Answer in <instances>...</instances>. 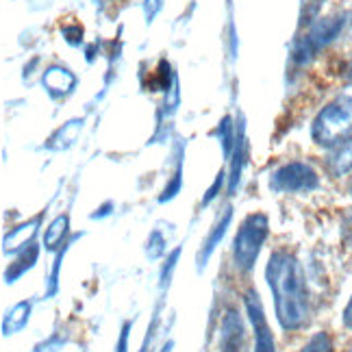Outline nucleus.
Masks as SVG:
<instances>
[{
  "instance_id": "1",
  "label": "nucleus",
  "mask_w": 352,
  "mask_h": 352,
  "mask_svg": "<svg viewBox=\"0 0 352 352\" xmlns=\"http://www.w3.org/2000/svg\"><path fill=\"white\" fill-rule=\"evenodd\" d=\"M267 287L274 296V311L280 329L296 333L311 320V296L307 274L298 256L289 250H274L265 267Z\"/></svg>"
},
{
  "instance_id": "2",
  "label": "nucleus",
  "mask_w": 352,
  "mask_h": 352,
  "mask_svg": "<svg viewBox=\"0 0 352 352\" xmlns=\"http://www.w3.org/2000/svg\"><path fill=\"white\" fill-rule=\"evenodd\" d=\"M270 235V220L265 213H250L237 228L233 239V265L237 272L248 274L254 270L263 243Z\"/></svg>"
},
{
  "instance_id": "3",
  "label": "nucleus",
  "mask_w": 352,
  "mask_h": 352,
  "mask_svg": "<svg viewBox=\"0 0 352 352\" xmlns=\"http://www.w3.org/2000/svg\"><path fill=\"white\" fill-rule=\"evenodd\" d=\"M352 135V96L331 100L311 124V140L318 146L331 148Z\"/></svg>"
},
{
  "instance_id": "4",
  "label": "nucleus",
  "mask_w": 352,
  "mask_h": 352,
  "mask_svg": "<svg viewBox=\"0 0 352 352\" xmlns=\"http://www.w3.org/2000/svg\"><path fill=\"white\" fill-rule=\"evenodd\" d=\"M344 26H346L344 13H337V16H329V18H320L318 22H314L302 37L296 39L294 50H292L294 63H298V65L311 63L324 48L331 46L335 39L342 35Z\"/></svg>"
},
{
  "instance_id": "5",
  "label": "nucleus",
  "mask_w": 352,
  "mask_h": 352,
  "mask_svg": "<svg viewBox=\"0 0 352 352\" xmlns=\"http://www.w3.org/2000/svg\"><path fill=\"white\" fill-rule=\"evenodd\" d=\"M320 187V174L305 161H289L270 176V189L276 194H309Z\"/></svg>"
},
{
  "instance_id": "6",
  "label": "nucleus",
  "mask_w": 352,
  "mask_h": 352,
  "mask_svg": "<svg viewBox=\"0 0 352 352\" xmlns=\"http://www.w3.org/2000/svg\"><path fill=\"white\" fill-rule=\"evenodd\" d=\"M243 305H246V314L252 327V335H254V350L252 352H276V342L272 329H270L265 311H263V302L256 289H248L243 294Z\"/></svg>"
},
{
  "instance_id": "7",
  "label": "nucleus",
  "mask_w": 352,
  "mask_h": 352,
  "mask_svg": "<svg viewBox=\"0 0 352 352\" xmlns=\"http://www.w3.org/2000/svg\"><path fill=\"white\" fill-rule=\"evenodd\" d=\"M218 352H248L246 324L235 309H226L220 320Z\"/></svg>"
},
{
  "instance_id": "8",
  "label": "nucleus",
  "mask_w": 352,
  "mask_h": 352,
  "mask_svg": "<svg viewBox=\"0 0 352 352\" xmlns=\"http://www.w3.org/2000/svg\"><path fill=\"white\" fill-rule=\"evenodd\" d=\"M231 222H233V207H226V209H222V213L218 215V218H215L213 228L209 231L207 239L202 241V246H200V250L196 254V267H198V272H202V270L207 267V263H209V259L213 256L215 248H218L220 243H222V239L226 237Z\"/></svg>"
},
{
  "instance_id": "9",
  "label": "nucleus",
  "mask_w": 352,
  "mask_h": 352,
  "mask_svg": "<svg viewBox=\"0 0 352 352\" xmlns=\"http://www.w3.org/2000/svg\"><path fill=\"white\" fill-rule=\"evenodd\" d=\"M39 226H42V213L35 215V218H31V220L22 222V224H18V226H13L3 239V252L5 254H9V252L18 254L26 246H31V243L35 241V235L39 233Z\"/></svg>"
},
{
  "instance_id": "10",
  "label": "nucleus",
  "mask_w": 352,
  "mask_h": 352,
  "mask_svg": "<svg viewBox=\"0 0 352 352\" xmlns=\"http://www.w3.org/2000/svg\"><path fill=\"white\" fill-rule=\"evenodd\" d=\"M324 166H327V172L333 179H344V176L352 172V135L329 148L327 164Z\"/></svg>"
},
{
  "instance_id": "11",
  "label": "nucleus",
  "mask_w": 352,
  "mask_h": 352,
  "mask_svg": "<svg viewBox=\"0 0 352 352\" xmlns=\"http://www.w3.org/2000/svg\"><path fill=\"white\" fill-rule=\"evenodd\" d=\"M37 259H39V246L33 241L31 246H26L24 250H20L16 254V259L7 265V270H5V283H7V285L18 283V278H22L26 272H29V270H33Z\"/></svg>"
},
{
  "instance_id": "12",
  "label": "nucleus",
  "mask_w": 352,
  "mask_h": 352,
  "mask_svg": "<svg viewBox=\"0 0 352 352\" xmlns=\"http://www.w3.org/2000/svg\"><path fill=\"white\" fill-rule=\"evenodd\" d=\"M44 85L52 94V96H63V94H70L76 85V76L61 65H52L44 72Z\"/></svg>"
},
{
  "instance_id": "13",
  "label": "nucleus",
  "mask_w": 352,
  "mask_h": 352,
  "mask_svg": "<svg viewBox=\"0 0 352 352\" xmlns=\"http://www.w3.org/2000/svg\"><path fill=\"white\" fill-rule=\"evenodd\" d=\"M33 314V302L31 300H20L18 305H13L7 316L3 318V335L11 337V335H18L20 331L26 329V324L31 320Z\"/></svg>"
},
{
  "instance_id": "14",
  "label": "nucleus",
  "mask_w": 352,
  "mask_h": 352,
  "mask_svg": "<svg viewBox=\"0 0 352 352\" xmlns=\"http://www.w3.org/2000/svg\"><path fill=\"white\" fill-rule=\"evenodd\" d=\"M246 157H248V146H246V138H243V129L239 126V131L235 135V146H233L231 176H228V196H235V192H237L243 166H246Z\"/></svg>"
},
{
  "instance_id": "15",
  "label": "nucleus",
  "mask_w": 352,
  "mask_h": 352,
  "mask_svg": "<svg viewBox=\"0 0 352 352\" xmlns=\"http://www.w3.org/2000/svg\"><path fill=\"white\" fill-rule=\"evenodd\" d=\"M67 235H70V218L65 213L57 215L44 231V248L50 252H59L67 243Z\"/></svg>"
},
{
  "instance_id": "16",
  "label": "nucleus",
  "mask_w": 352,
  "mask_h": 352,
  "mask_svg": "<svg viewBox=\"0 0 352 352\" xmlns=\"http://www.w3.org/2000/svg\"><path fill=\"white\" fill-rule=\"evenodd\" d=\"M80 129H83V122H80V120H70L67 124H63L55 135H52L46 146L50 148V151H63V148L72 146L76 142Z\"/></svg>"
},
{
  "instance_id": "17",
  "label": "nucleus",
  "mask_w": 352,
  "mask_h": 352,
  "mask_svg": "<svg viewBox=\"0 0 352 352\" xmlns=\"http://www.w3.org/2000/svg\"><path fill=\"white\" fill-rule=\"evenodd\" d=\"M78 235H74L70 241L65 243V246L55 254V263H52V272H50V276H48V287H46V298H52L57 292H59V274H61V263H63V256H65V252H67V246L76 239Z\"/></svg>"
},
{
  "instance_id": "18",
  "label": "nucleus",
  "mask_w": 352,
  "mask_h": 352,
  "mask_svg": "<svg viewBox=\"0 0 352 352\" xmlns=\"http://www.w3.org/2000/svg\"><path fill=\"white\" fill-rule=\"evenodd\" d=\"M166 252H168V241H166L164 233H161L159 228H155V231L148 235V241H146V256L151 261H157Z\"/></svg>"
},
{
  "instance_id": "19",
  "label": "nucleus",
  "mask_w": 352,
  "mask_h": 352,
  "mask_svg": "<svg viewBox=\"0 0 352 352\" xmlns=\"http://www.w3.org/2000/svg\"><path fill=\"white\" fill-rule=\"evenodd\" d=\"M235 126H233V120L231 118H224L218 126V138H220V144H222V151H224V157H231L233 153V146H235Z\"/></svg>"
},
{
  "instance_id": "20",
  "label": "nucleus",
  "mask_w": 352,
  "mask_h": 352,
  "mask_svg": "<svg viewBox=\"0 0 352 352\" xmlns=\"http://www.w3.org/2000/svg\"><path fill=\"white\" fill-rule=\"evenodd\" d=\"M300 352H335L331 335L327 331H320L316 335H311L307 340V344L300 348Z\"/></svg>"
},
{
  "instance_id": "21",
  "label": "nucleus",
  "mask_w": 352,
  "mask_h": 352,
  "mask_svg": "<svg viewBox=\"0 0 352 352\" xmlns=\"http://www.w3.org/2000/svg\"><path fill=\"white\" fill-rule=\"evenodd\" d=\"M181 187H183V166L179 164V168H176L174 176L170 179V183L164 187V192H161V196H159L161 205H164V202H170V200H174L176 196H179Z\"/></svg>"
},
{
  "instance_id": "22",
  "label": "nucleus",
  "mask_w": 352,
  "mask_h": 352,
  "mask_svg": "<svg viewBox=\"0 0 352 352\" xmlns=\"http://www.w3.org/2000/svg\"><path fill=\"white\" fill-rule=\"evenodd\" d=\"M179 256H181V246H179V248H174V250L168 254V259H166L164 267H161V276H159V287H161V292H164V289L170 285L172 272H174L176 263H179Z\"/></svg>"
},
{
  "instance_id": "23",
  "label": "nucleus",
  "mask_w": 352,
  "mask_h": 352,
  "mask_svg": "<svg viewBox=\"0 0 352 352\" xmlns=\"http://www.w3.org/2000/svg\"><path fill=\"white\" fill-rule=\"evenodd\" d=\"M63 344H65V337L59 335V333H55V335H50L46 342L37 344L35 346V352H59L63 348Z\"/></svg>"
},
{
  "instance_id": "24",
  "label": "nucleus",
  "mask_w": 352,
  "mask_h": 352,
  "mask_svg": "<svg viewBox=\"0 0 352 352\" xmlns=\"http://www.w3.org/2000/svg\"><path fill=\"white\" fill-rule=\"evenodd\" d=\"M226 179H228V176H226L224 172H220V174H218V179H215V181H213V185L207 189V196L202 198V207L211 205V202H213L215 198H218V192L222 189V185H224V181H226Z\"/></svg>"
},
{
  "instance_id": "25",
  "label": "nucleus",
  "mask_w": 352,
  "mask_h": 352,
  "mask_svg": "<svg viewBox=\"0 0 352 352\" xmlns=\"http://www.w3.org/2000/svg\"><path fill=\"white\" fill-rule=\"evenodd\" d=\"M342 239L346 243V248L352 250V209L344 215V222H342Z\"/></svg>"
},
{
  "instance_id": "26",
  "label": "nucleus",
  "mask_w": 352,
  "mask_h": 352,
  "mask_svg": "<svg viewBox=\"0 0 352 352\" xmlns=\"http://www.w3.org/2000/svg\"><path fill=\"white\" fill-rule=\"evenodd\" d=\"M133 329V322H124L120 331V340L116 344V352H129V333Z\"/></svg>"
},
{
  "instance_id": "27",
  "label": "nucleus",
  "mask_w": 352,
  "mask_h": 352,
  "mask_svg": "<svg viewBox=\"0 0 352 352\" xmlns=\"http://www.w3.org/2000/svg\"><path fill=\"white\" fill-rule=\"evenodd\" d=\"M161 7H164V0H146V3H144L146 20H148V22H153V18L161 11Z\"/></svg>"
},
{
  "instance_id": "28",
  "label": "nucleus",
  "mask_w": 352,
  "mask_h": 352,
  "mask_svg": "<svg viewBox=\"0 0 352 352\" xmlns=\"http://www.w3.org/2000/svg\"><path fill=\"white\" fill-rule=\"evenodd\" d=\"M113 209H116V205H113L111 200H109V202H104L102 207H98V209H96V213H91V220H102V218H109Z\"/></svg>"
},
{
  "instance_id": "29",
  "label": "nucleus",
  "mask_w": 352,
  "mask_h": 352,
  "mask_svg": "<svg viewBox=\"0 0 352 352\" xmlns=\"http://www.w3.org/2000/svg\"><path fill=\"white\" fill-rule=\"evenodd\" d=\"M63 35H72L70 39H67V42H70V44H78L80 42L78 37H83V29H80V26H74V29H63Z\"/></svg>"
},
{
  "instance_id": "30",
  "label": "nucleus",
  "mask_w": 352,
  "mask_h": 352,
  "mask_svg": "<svg viewBox=\"0 0 352 352\" xmlns=\"http://www.w3.org/2000/svg\"><path fill=\"white\" fill-rule=\"evenodd\" d=\"M342 322H344V327H346L348 331H352V298H350V302H348V305H346V309H344Z\"/></svg>"
},
{
  "instance_id": "31",
  "label": "nucleus",
  "mask_w": 352,
  "mask_h": 352,
  "mask_svg": "<svg viewBox=\"0 0 352 352\" xmlns=\"http://www.w3.org/2000/svg\"><path fill=\"white\" fill-rule=\"evenodd\" d=\"M172 348H174V342H168V344H164V348H161L159 352H172Z\"/></svg>"
},
{
  "instance_id": "32",
  "label": "nucleus",
  "mask_w": 352,
  "mask_h": 352,
  "mask_svg": "<svg viewBox=\"0 0 352 352\" xmlns=\"http://www.w3.org/2000/svg\"><path fill=\"white\" fill-rule=\"evenodd\" d=\"M348 80L352 83V61H350V65H348Z\"/></svg>"
},
{
  "instance_id": "33",
  "label": "nucleus",
  "mask_w": 352,
  "mask_h": 352,
  "mask_svg": "<svg viewBox=\"0 0 352 352\" xmlns=\"http://www.w3.org/2000/svg\"><path fill=\"white\" fill-rule=\"evenodd\" d=\"M348 192H350V198H352V179H350V185H348Z\"/></svg>"
},
{
  "instance_id": "34",
  "label": "nucleus",
  "mask_w": 352,
  "mask_h": 352,
  "mask_svg": "<svg viewBox=\"0 0 352 352\" xmlns=\"http://www.w3.org/2000/svg\"><path fill=\"white\" fill-rule=\"evenodd\" d=\"M344 352H352V346H350V348H348V350H344Z\"/></svg>"
},
{
  "instance_id": "35",
  "label": "nucleus",
  "mask_w": 352,
  "mask_h": 352,
  "mask_svg": "<svg viewBox=\"0 0 352 352\" xmlns=\"http://www.w3.org/2000/svg\"><path fill=\"white\" fill-rule=\"evenodd\" d=\"M350 24H352V13H350Z\"/></svg>"
},
{
  "instance_id": "36",
  "label": "nucleus",
  "mask_w": 352,
  "mask_h": 352,
  "mask_svg": "<svg viewBox=\"0 0 352 352\" xmlns=\"http://www.w3.org/2000/svg\"><path fill=\"white\" fill-rule=\"evenodd\" d=\"M140 352H144V348H142V350H140Z\"/></svg>"
}]
</instances>
